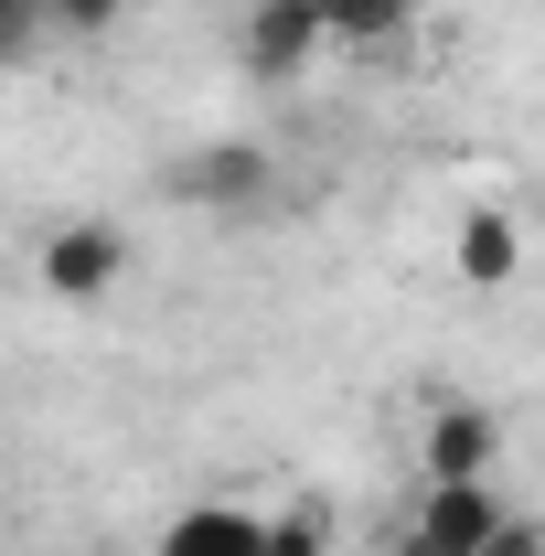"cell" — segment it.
I'll use <instances>...</instances> for the list:
<instances>
[{
  "instance_id": "cell-11",
  "label": "cell",
  "mask_w": 545,
  "mask_h": 556,
  "mask_svg": "<svg viewBox=\"0 0 545 556\" xmlns=\"http://www.w3.org/2000/svg\"><path fill=\"white\" fill-rule=\"evenodd\" d=\"M481 556H545V535H535V514H503L492 535H481Z\"/></svg>"
},
{
  "instance_id": "cell-5",
  "label": "cell",
  "mask_w": 545,
  "mask_h": 556,
  "mask_svg": "<svg viewBox=\"0 0 545 556\" xmlns=\"http://www.w3.org/2000/svg\"><path fill=\"white\" fill-rule=\"evenodd\" d=\"M246 75L257 86H289V75H310V54H321V11L310 0H246Z\"/></svg>"
},
{
  "instance_id": "cell-7",
  "label": "cell",
  "mask_w": 545,
  "mask_h": 556,
  "mask_svg": "<svg viewBox=\"0 0 545 556\" xmlns=\"http://www.w3.org/2000/svg\"><path fill=\"white\" fill-rule=\"evenodd\" d=\"M514 268H524V225L503 204H471L460 214V289L492 300V289H514Z\"/></svg>"
},
{
  "instance_id": "cell-10",
  "label": "cell",
  "mask_w": 545,
  "mask_h": 556,
  "mask_svg": "<svg viewBox=\"0 0 545 556\" xmlns=\"http://www.w3.org/2000/svg\"><path fill=\"white\" fill-rule=\"evenodd\" d=\"M118 22H129V0H43V33H65V43H97Z\"/></svg>"
},
{
  "instance_id": "cell-6",
  "label": "cell",
  "mask_w": 545,
  "mask_h": 556,
  "mask_svg": "<svg viewBox=\"0 0 545 556\" xmlns=\"http://www.w3.org/2000/svg\"><path fill=\"white\" fill-rule=\"evenodd\" d=\"M161 556H257V503H225V492L182 503L161 525Z\"/></svg>"
},
{
  "instance_id": "cell-3",
  "label": "cell",
  "mask_w": 545,
  "mask_h": 556,
  "mask_svg": "<svg viewBox=\"0 0 545 556\" xmlns=\"http://www.w3.org/2000/svg\"><path fill=\"white\" fill-rule=\"evenodd\" d=\"M492 460H503V417L481 396H439L417 417V471L428 482H492Z\"/></svg>"
},
{
  "instance_id": "cell-12",
  "label": "cell",
  "mask_w": 545,
  "mask_h": 556,
  "mask_svg": "<svg viewBox=\"0 0 545 556\" xmlns=\"http://www.w3.org/2000/svg\"><path fill=\"white\" fill-rule=\"evenodd\" d=\"M33 33H43V0H0V65H11Z\"/></svg>"
},
{
  "instance_id": "cell-13",
  "label": "cell",
  "mask_w": 545,
  "mask_h": 556,
  "mask_svg": "<svg viewBox=\"0 0 545 556\" xmlns=\"http://www.w3.org/2000/svg\"><path fill=\"white\" fill-rule=\"evenodd\" d=\"M396 556H428V546H407V535H396Z\"/></svg>"
},
{
  "instance_id": "cell-1",
  "label": "cell",
  "mask_w": 545,
  "mask_h": 556,
  "mask_svg": "<svg viewBox=\"0 0 545 556\" xmlns=\"http://www.w3.org/2000/svg\"><path fill=\"white\" fill-rule=\"evenodd\" d=\"M118 278H129V236H118L107 214H65V225H43V236H33V289H43V300H65V311L107 300Z\"/></svg>"
},
{
  "instance_id": "cell-2",
  "label": "cell",
  "mask_w": 545,
  "mask_h": 556,
  "mask_svg": "<svg viewBox=\"0 0 545 556\" xmlns=\"http://www.w3.org/2000/svg\"><path fill=\"white\" fill-rule=\"evenodd\" d=\"M172 193L204 204V214H257L278 193V150L268 139H204V150L172 161Z\"/></svg>"
},
{
  "instance_id": "cell-4",
  "label": "cell",
  "mask_w": 545,
  "mask_h": 556,
  "mask_svg": "<svg viewBox=\"0 0 545 556\" xmlns=\"http://www.w3.org/2000/svg\"><path fill=\"white\" fill-rule=\"evenodd\" d=\"M514 503L492 482H428L417 492V514H407V546H428V556H481V535L503 525Z\"/></svg>"
},
{
  "instance_id": "cell-9",
  "label": "cell",
  "mask_w": 545,
  "mask_h": 556,
  "mask_svg": "<svg viewBox=\"0 0 545 556\" xmlns=\"http://www.w3.org/2000/svg\"><path fill=\"white\" fill-rule=\"evenodd\" d=\"M257 556H332V503H268L257 514Z\"/></svg>"
},
{
  "instance_id": "cell-8",
  "label": "cell",
  "mask_w": 545,
  "mask_h": 556,
  "mask_svg": "<svg viewBox=\"0 0 545 556\" xmlns=\"http://www.w3.org/2000/svg\"><path fill=\"white\" fill-rule=\"evenodd\" d=\"M310 11H321V43H364V54L417 22V0H310Z\"/></svg>"
}]
</instances>
